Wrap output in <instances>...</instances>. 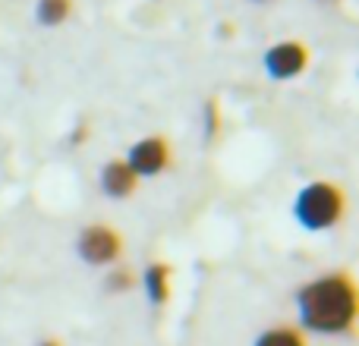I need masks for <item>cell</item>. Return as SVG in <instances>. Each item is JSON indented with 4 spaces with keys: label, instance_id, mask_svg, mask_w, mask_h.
Wrapping results in <instances>:
<instances>
[{
    "label": "cell",
    "instance_id": "1",
    "mask_svg": "<svg viewBox=\"0 0 359 346\" xmlns=\"http://www.w3.org/2000/svg\"><path fill=\"white\" fill-rule=\"evenodd\" d=\"M299 324L312 334H347L356 324L359 296L350 274H325L299 286Z\"/></svg>",
    "mask_w": 359,
    "mask_h": 346
},
{
    "label": "cell",
    "instance_id": "2",
    "mask_svg": "<svg viewBox=\"0 0 359 346\" xmlns=\"http://www.w3.org/2000/svg\"><path fill=\"white\" fill-rule=\"evenodd\" d=\"M347 214V195L331 179H312L293 198V217L309 233H325L337 227Z\"/></svg>",
    "mask_w": 359,
    "mask_h": 346
},
{
    "label": "cell",
    "instance_id": "3",
    "mask_svg": "<svg viewBox=\"0 0 359 346\" xmlns=\"http://www.w3.org/2000/svg\"><path fill=\"white\" fill-rule=\"evenodd\" d=\"M76 252L86 265L92 268H107L123 255V236L117 227L111 223H88L79 230V240H76Z\"/></svg>",
    "mask_w": 359,
    "mask_h": 346
},
{
    "label": "cell",
    "instance_id": "4",
    "mask_svg": "<svg viewBox=\"0 0 359 346\" xmlns=\"http://www.w3.org/2000/svg\"><path fill=\"white\" fill-rule=\"evenodd\" d=\"M123 161L130 164V170L136 173L139 179H151V177H161V173L170 170V164H174V148H170L168 136L151 132V136H142L139 142L130 145Z\"/></svg>",
    "mask_w": 359,
    "mask_h": 346
},
{
    "label": "cell",
    "instance_id": "5",
    "mask_svg": "<svg viewBox=\"0 0 359 346\" xmlns=\"http://www.w3.org/2000/svg\"><path fill=\"white\" fill-rule=\"evenodd\" d=\"M309 60H312L309 48H306L299 38H287V41H278V44H271V48L265 50V57H262V67H265L268 79L290 82V79H297V76L306 73Z\"/></svg>",
    "mask_w": 359,
    "mask_h": 346
},
{
    "label": "cell",
    "instance_id": "6",
    "mask_svg": "<svg viewBox=\"0 0 359 346\" xmlns=\"http://www.w3.org/2000/svg\"><path fill=\"white\" fill-rule=\"evenodd\" d=\"M139 183H142V179L130 170V164H126L123 158H111V161H107L104 167H101V173H98L101 192H104L107 198H114V202H123V198L136 195Z\"/></svg>",
    "mask_w": 359,
    "mask_h": 346
},
{
    "label": "cell",
    "instance_id": "7",
    "mask_svg": "<svg viewBox=\"0 0 359 346\" xmlns=\"http://www.w3.org/2000/svg\"><path fill=\"white\" fill-rule=\"evenodd\" d=\"M142 286L151 305H164L170 299V268L164 261H151L142 271Z\"/></svg>",
    "mask_w": 359,
    "mask_h": 346
},
{
    "label": "cell",
    "instance_id": "8",
    "mask_svg": "<svg viewBox=\"0 0 359 346\" xmlns=\"http://www.w3.org/2000/svg\"><path fill=\"white\" fill-rule=\"evenodd\" d=\"M73 0H35V22L41 29H60L73 16Z\"/></svg>",
    "mask_w": 359,
    "mask_h": 346
},
{
    "label": "cell",
    "instance_id": "9",
    "mask_svg": "<svg viewBox=\"0 0 359 346\" xmlns=\"http://www.w3.org/2000/svg\"><path fill=\"white\" fill-rule=\"evenodd\" d=\"M255 346H306V337L299 334L297 328L278 324V328H268L265 334H259Z\"/></svg>",
    "mask_w": 359,
    "mask_h": 346
},
{
    "label": "cell",
    "instance_id": "10",
    "mask_svg": "<svg viewBox=\"0 0 359 346\" xmlns=\"http://www.w3.org/2000/svg\"><path fill=\"white\" fill-rule=\"evenodd\" d=\"M217 132H221V104H217L215 98L205 101V139H217Z\"/></svg>",
    "mask_w": 359,
    "mask_h": 346
},
{
    "label": "cell",
    "instance_id": "11",
    "mask_svg": "<svg viewBox=\"0 0 359 346\" xmlns=\"http://www.w3.org/2000/svg\"><path fill=\"white\" fill-rule=\"evenodd\" d=\"M130 286H136V277H133L130 271H123V268H117V271H111V277H107V290H114V293H123V290H130Z\"/></svg>",
    "mask_w": 359,
    "mask_h": 346
},
{
    "label": "cell",
    "instance_id": "12",
    "mask_svg": "<svg viewBox=\"0 0 359 346\" xmlns=\"http://www.w3.org/2000/svg\"><path fill=\"white\" fill-rule=\"evenodd\" d=\"M38 346H60V343H57V340H41Z\"/></svg>",
    "mask_w": 359,
    "mask_h": 346
},
{
    "label": "cell",
    "instance_id": "13",
    "mask_svg": "<svg viewBox=\"0 0 359 346\" xmlns=\"http://www.w3.org/2000/svg\"><path fill=\"white\" fill-rule=\"evenodd\" d=\"M252 4H271V0H252Z\"/></svg>",
    "mask_w": 359,
    "mask_h": 346
}]
</instances>
